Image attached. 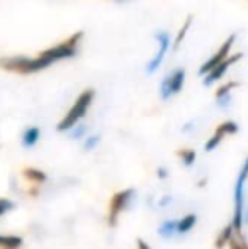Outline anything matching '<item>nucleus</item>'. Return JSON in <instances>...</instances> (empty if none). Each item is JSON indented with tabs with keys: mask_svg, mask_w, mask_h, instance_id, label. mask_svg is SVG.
Wrapping results in <instances>:
<instances>
[{
	"mask_svg": "<svg viewBox=\"0 0 248 249\" xmlns=\"http://www.w3.org/2000/svg\"><path fill=\"white\" fill-rule=\"evenodd\" d=\"M94 95H95V93H94L92 89L80 93L78 99H76V102L73 104V107L70 108L68 114H66L65 117L61 119L60 124H58V131L65 132V131H70L72 127H75L76 122L87 114V110H89L90 104H92V100H94Z\"/></svg>",
	"mask_w": 248,
	"mask_h": 249,
	"instance_id": "nucleus-1",
	"label": "nucleus"
},
{
	"mask_svg": "<svg viewBox=\"0 0 248 249\" xmlns=\"http://www.w3.org/2000/svg\"><path fill=\"white\" fill-rule=\"evenodd\" d=\"M83 37V33L78 31V33L72 34L68 39H65L63 43L57 44V46L50 48L46 51H41L39 58L46 61V65L50 66L51 63L58 61V59H65V58H72V56L76 54V46H78L80 39Z\"/></svg>",
	"mask_w": 248,
	"mask_h": 249,
	"instance_id": "nucleus-2",
	"label": "nucleus"
},
{
	"mask_svg": "<svg viewBox=\"0 0 248 249\" xmlns=\"http://www.w3.org/2000/svg\"><path fill=\"white\" fill-rule=\"evenodd\" d=\"M248 178V160L243 164L235 185V217H233V227L235 232L240 234L243 226V212H245V183Z\"/></svg>",
	"mask_w": 248,
	"mask_h": 249,
	"instance_id": "nucleus-3",
	"label": "nucleus"
},
{
	"mask_svg": "<svg viewBox=\"0 0 248 249\" xmlns=\"http://www.w3.org/2000/svg\"><path fill=\"white\" fill-rule=\"evenodd\" d=\"M184 80H186V71L182 68H177L167 76L165 80L160 85V97L163 100H169L170 97L177 95V93L182 90L184 87Z\"/></svg>",
	"mask_w": 248,
	"mask_h": 249,
	"instance_id": "nucleus-4",
	"label": "nucleus"
},
{
	"mask_svg": "<svg viewBox=\"0 0 248 249\" xmlns=\"http://www.w3.org/2000/svg\"><path fill=\"white\" fill-rule=\"evenodd\" d=\"M133 195H134V190H123V192H117L109 202V217H107V222H109L111 227H114L117 224V219H119L121 212L129 205L131 202Z\"/></svg>",
	"mask_w": 248,
	"mask_h": 249,
	"instance_id": "nucleus-5",
	"label": "nucleus"
},
{
	"mask_svg": "<svg viewBox=\"0 0 248 249\" xmlns=\"http://www.w3.org/2000/svg\"><path fill=\"white\" fill-rule=\"evenodd\" d=\"M235 34H231V36L228 37V39L223 43V46L219 48L218 51H216V54L212 56L209 61H206L204 65L199 68V75H208L209 71H212V70L216 68L218 65H221L223 61L226 59V56H228V53H229V50H231V46H233V43H235Z\"/></svg>",
	"mask_w": 248,
	"mask_h": 249,
	"instance_id": "nucleus-6",
	"label": "nucleus"
},
{
	"mask_svg": "<svg viewBox=\"0 0 248 249\" xmlns=\"http://www.w3.org/2000/svg\"><path fill=\"white\" fill-rule=\"evenodd\" d=\"M155 37H156V41H158V51H156L155 58H153L152 61L148 63V66H146V73H155L156 70L160 68V65H162V61L165 59V54L170 48V37L167 33L160 31V33L155 34Z\"/></svg>",
	"mask_w": 248,
	"mask_h": 249,
	"instance_id": "nucleus-7",
	"label": "nucleus"
},
{
	"mask_svg": "<svg viewBox=\"0 0 248 249\" xmlns=\"http://www.w3.org/2000/svg\"><path fill=\"white\" fill-rule=\"evenodd\" d=\"M242 53H236L235 56H231V58H228V59H225V61L221 63V65H218L216 66L212 71H209L208 75H206V78H204V85H212L214 82H218L219 78H223V75L226 73V70L229 68L231 65H235L238 59H242Z\"/></svg>",
	"mask_w": 248,
	"mask_h": 249,
	"instance_id": "nucleus-8",
	"label": "nucleus"
},
{
	"mask_svg": "<svg viewBox=\"0 0 248 249\" xmlns=\"http://www.w3.org/2000/svg\"><path fill=\"white\" fill-rule=\"evenodd\" d=\"M195 220H197V217H195L194 213H189V215L182 217L180 220H177V234L184 236V234L191 232L192 227L195 226Z\"/></svg>",
	"mask_w": 248,
	"mask_h": 249,
	"instance_id": "nucleus-9",
	"label": "nucleus"
},
{
	"mask_svg": "<svg viewBox=\"0 0 248 249\" xmlns=\"http://www.w3.org/2000/svg\"><path fill=\"white\" fill-rule=\"evenodd\" d=\"M233 234H235V227H233V222H229L228 226L221 231V234L218 236V239H216V244H214L216 249H223L226 244H229V241L233 239Z\"/></svg>",
	"mask_w": 248,
	"mask_h": 249,
	"instance_id": "nucleus-10",
	"label": "nucleus"
},
{
	"mask_svg": "<svg viewBox=\"0 0 248 249\" xmlns=\"http://www.w3.org/2000/svg\"><path fill=\"white\" fill-rule=\"evenodd\" d=\"M39 136H41V132H39V129H38V127L26 129V131H24V134H22V146H24V148H33V146L39 141Z\"/></svg>",
	"mask_w": 248,
	"mask_h": 249,
	"instance_id": "nucleus-11",
	"label": "nucleus"
},
{
	"mask_svg": "<svg viewBox=\"0 0 248 249\" xmlns=\"http://www.w3.org/2000/svg\"><path fill=\"white\" fill-rule=\"evenodd\" d=\"M22 237L19 236H2L0 234V249H20Z\"/></svg>",
	"mask_w": 248,
	"mask_h": 249,
	"instance_id": "nucleus-12",
	"label": "nucleus"
},
{
	"mask_svg": "<svg viewBox=\"0 0 248 249\" xmlns=\"http://www.w3.org/2000/svg\"><path fill=\"white\" fill-rule=\"evenodd\" d=\"M22 175L27 178L29 181H33V183H44L46 181V173L41 170H38V168H26V170L22 171Z\"/></svg>",
	"mask_w": 248,
	"mask_h": 249,
	"instance_id": "nucleus-13",
	"label": "nucleus"
},
{
	"mask_svg": "<svg viewBox=\"0 0 248 249\" xmlns=\"http://www.w3.org/2000/svg\"><path fill=\"white\" fill-rule=\"evenodd\" d=\"M158 234L162 237H167V239L173 237L177 234V220H165V222L158 227Z\"/></svg>",
	"mask_w": 248,
	"mask_h": 249,
	"instance_id": "nucleus-14",
	"label": "nucleus"
},
{
	"mask_svg": "<svg viewBox=\"0 0 248 249\" xmlns=\"http://www.w3.org/2000/svg\"><path fill=\"white\" fill-rule=\"evenodd\" d=\"M235 132H238V124L236 122H233V121H228V122H223L221 125H218L216 127V134H219V136H228V134H235Z\"/></svg>",
	"mask_w": 248,
	"mask_h": 249,
	"instance_id": "nucleus-15",
	"label": "nucleus"
},
{
	"mask_svg": "<svg viewBox=\"0 0 248 249\" xmlns=\"http://www.w3.org/2000/svg\"><path fill=\"white\" fill-rule=\"evenodd\" d=\"M180 160H182V163L186 164V166H192L195 161V151L194 149H182L179 153Z\"/></svg>",
	"mask_w": 248,
	"mask_h": 249,
	"instance_id": "nucleus-16",
	"label": "nucleus"
},
{
	"mask_svg": "<svg viewBox=\"0 0 248 249\" xmlns=\"http://www.w3.org/2000/svg\"><path fill=\"white\" fill-rule=\"evenodd\" d=\"M191 22H192V17L189 16V17H187V20L184 22L182 29H180V33L177 34V39H175V43H173V50H177V48H179V44L184 41V36H186V33L189 31V26H191Z\"/></svg>",
	"mask_w": 248,
	"mask_h": 249,
	"instance_id": "nucleus-17",
	"label": "nucleus"
},
{
	"mask_svg": "<svg viewBox=\"0 0 248 249\" xmlns=\"http://www.w3.org/2000/svg\"><path fill=\"white\" fill-rule=\"evenodd\" d=\"M235 87H238L236 82H229V83H226V85H223L221 89L216 92V99H221V97H225V95H229V92H231Z\"/></svg>",
	"mask_w": 248,
	"mask_h": 249,
	"instance_id": "nucleus-18",
	"label": "nucleus"
},
{
	"mask_svg": "<svg viewBox=\"0 0 248 249\" xmlns=\"http://www.w3.org/2000/svg\"><path fill=\"white\" fill-rule=\"evenodd\" d=\"M85 131H87L85 125H75V127L70 129V136H72L73 139H80L85 136Z\"/></svg>",
	"mask_w": 248,
	"mask_h": 249,
	"instance_id": "nucleus-19",
	"label": "nucleus"
},
{
	"mask_svg": "<svg viewBox=\"0 0 248 249\" xmlns=\"http://www.w3.org/2000/svg\"><path fill=\"white\" fill-rule=\"evenodd\" d=\"M12 209H14V202H10V200H7V198H0V217Z\"/></svg>",
	"mask_w": 248,
	"mask_h": 249,
	"instance_id": "nucleus-20",
	"label": "nucleus"
},
{
	"mask_svg": "<svg viewBox=\"0 0 248 249\" xmlns=\"http://www.w3.org/2000/svg\"><path fill=\"white\" fill-rule=\"evenodd\" d=\"M97 144H99V136H90V138H87L85 142H83V149L90 151L95 148Z\"/></svg>",
	"mask_w": 248,
	"mask_h": 249,
	"instance_id": "nucleus-21",
	"label": "nucleus"
},
{
	"mask_svg": "<svg viewBox=\"0 0 248 249\" xmlns=\"http://www.w3.org/2000/svg\"><path fill=\"white\" fill-rule=\"evenodd\" d=\"M229 104H231V95H225V97H221V99H218V105L221 108H228Z\"/></svg>",
	"mask_w": 248,
	"mask_h": 249,
	"instance_id": "nucleus-22",
	"label": "nucleus"
},
{
	"mask_svg": "<svg viewBox=\"0 0 248 249\" xmlns=\"http://www.w3.org/2000/svg\"><path fill=\"white\" fill-rule=\"evenodd\" d=\"M156 173H158V178H160V180H165V178L169 177V171H167L165 168H158V171H156Z\"/></svg>",
	"mask_w": 248,
	"mask_h": 249,
	"instance_id": "nucleus-23",
	"label": "nucleus"
},
{
	"mask_svg": "<svg viewBox=\"0 0 248 249\" xmlns=\"http://www.w3.org/2000/svg\"><path fill=\"white\" fill-rule=\"evenodd\" d=\"M138 249H152L143 239H138Z\"/></svg>",
	"mask_w": 248,
	"mask_h": 249,
	"instance_id": "nucleus-24",
	"label": "nucleus"
},
{
	"mask_svg": "<svg viewBox=\"0 0 248 249\" xmlns=\"http://www.w3.org/2000/svg\"><path fill=\"white\" fill-rule=\"evenodd\" d=\"M172 200V197H163L162 200H160V207H163V205H167V203Z\"/></svg>",
	"mask_w": 248,
	"mask_h": 249,
	"instance_id": "nucleus-25",
	"label": "nucleus"
},
{
	"mask_svg": "<svg viewBox=\"0 0 248 249\" xmlns=\"http://www.w3.org/2000/svg\"><path fill=\"white\" fill-rule=\"evenodd\" d=\"M243 220H247V222H248V209L243 212Z\"/></svg>",
	"mask_w": 248,
	"mask_h": 249,
	"instance_id": "nucleus-26",
	"label": "nucleus"
}]
</instances>
